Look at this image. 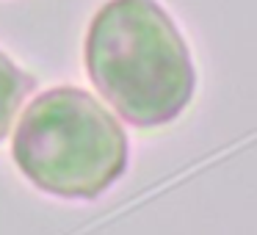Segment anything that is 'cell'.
<instances>
[{
    "instance_id": "6da1fadb",
    "label": "cell",
    "mask_w": 257,
    "mask_h": 235,
    "mask_svg": "<svg viewBox=\"0 0 257 235\" xmlns=\"http://www.w3.org/2000/svg\"><path fill=\"white\" fill-rule=\"evenodd\" d=\"M86 69L136 128L174 122L196 89L188 47L155 0H108L86 34Z\"/></svg>"
},
{
    "instance_id": "7a4b0ae2",
    "label": "cell",
    "mask_w": 257,
    "mask_h": 235,
    "mask_svg": "<svg viewBox=\"0 0 257 235\" xmlns=\"http://www.w3.org/2000/svg\"><path fill=\"white\" fill-rule=\"evenodd\" d=\"M12 155L28 183L45 194L97 199L127 169V136L97 97L58 86L25 108Z\"/></svg>"
},
{
    "instance_id": "3957f363",
    "label": "cell",
    "mask_w": 257,
    "mask_h": 235,
    "mask_svg": "<svg viewBox=\"0 0 257 235\" xmlns=\"http://www.w3.org/2000/svg\"><path fill=\"white\" fill-rule=\"evenodd\" d=\"M31 89H34V78L25 75L6 53H0V141L6 139Z\"/></svg>"
}]
</instances>
